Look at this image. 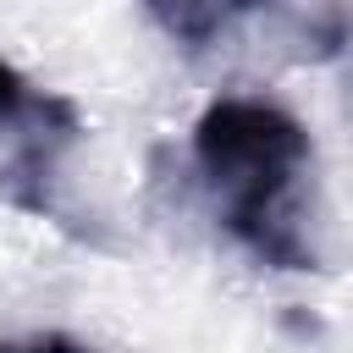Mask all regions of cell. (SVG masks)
<instances>
[{
	"instance_id": "cell-4",
	"label": "cell",
	"mask_w": 353,
	"mask_h": 353,
	"mask_svg": "<svg viewBox=\"0 0 353 353\" xmlns=\"http://www.w3.org/2000/svg\"><path fill=\"white\" fill-rule=\"evenodd\" d=\"M0 353H88L83 342L61 336V331H44V336H17V342H0Z\"/></svg>"
},
{
	"instance_id": "cell-2",
	"label": "cell",
	"mask_w": 353,
	"mask_h": 353,
	"mask_svg": "<svg viewBox=\"0 0 353 353\" xmlns=\"http://www.w3.org/2000/svg\"><path fill=\"white\" fill-rule=\"evenodd\" d=\"M83 143V116L66 94L39 88L0 55V204L61 221L66 165Z\"/></svg>"
},
{
	"instance_id": "cell-3",
	"label": "cell",
	"mask_w": 353,
	"mask_h": 353,
	"mask_svg": "<svg viewBox=\"0 0 353 353\" xmlns=\"http://www.w3.org/2000/svg\"><path fill=\"white\" fill-rule=\"evenodd\" d=\"M143 11L154 17V28L188 50H210L226 33H237L248 17L265 11H292V22L303 28L314 55H336L347 39V17L336 0H143Z\"/></svg>"
},
{
	"instance_id": "cell-1",
	"label": "cell",
	"mask_w": 353,
	"mask_h": 353,
	"mask_svg": "<svg viewBox=\"0 0 353 353\" xmlns=\"http://www.w3.org/2000/svg\"><path fill=\"white\" fill-rule=\"evenodd\" d=\"M193 165L215 199L221 226L270 270H314L303 210L309 132L292 110L248 94L215 99L193 127Z\"/></svg>"
}]
</instances>
